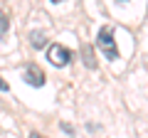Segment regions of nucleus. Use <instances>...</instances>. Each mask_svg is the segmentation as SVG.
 <instances>
[{
	"label": "nucleus",
	"mask_w": 148,
	"mask_h": 138,
	"mask_svg": "<svg viewBox=\"0 0 148 138\" xmlns=\"http://www.w3.org/2000/svg\"><path fill=\"white\" fill-rule=\"evenodd\" d=\"M84 62H86V67L94 69V59H91V49L89 47H84Z\"/></svg>",
	"instance_id": "6"
},
{
	"label": "nucleus",
	"mask_w": 148,
	"mask_h": 138,
	"mask_svg": "<svg viewBox=\"0 0 148 138\" xmlns=\"http://www.w3.org/2000/svg\"><path fill=\"white\" fill-rule=\"evenodd\" d=\"M47 59H49V64H54V67H67V64L72 62V52H69L64 44H49Z\"/></svg>",
	"instance_id": "2"
},
{
	"label": "nucleus",
	"mask_w": 148,
	"mask_h": 138,
	"mask_svg": "<svg viewBox=\"0 0 148 138\" xmlns=\"http://www.w3.org/2000/svg\"><path fill=\"white\" fill-rule=\"evenodd\" d=\"M8 35V15L0 12V37H5Z\"/></svg>",
	"instance_id": "5"
},
{
	"label": "nucleus",
	"mask_w": 148,
	"mask_h": 138,
	"mask_svg": "<svg viewBox=\"0 0 148 138\" xmlns=\"http://www.w3.org/2000/svg\"><path fill=\"white\" fill-rule=\"evenodd\" d=\"M30 138H45V136H40V133H30Z\"/></svg>",
	"instance_id": "8"
},
{
	"label": "nucleus",
	"mask_w": 148,
	"mask_h": 138,
	"mask_svg": "<svg viewBox=\"0 0 148 138\" xmlns=\"http://www.w3.org/2000/svg\"><path fill=\"white\" fill-rule=\"evenodd\" d=\"M25 81L30 86H42L45 84V72L40 67H35V64H27L25 69Z\"/></svg>",
	"instance_id": "3"
},
{
	"label": "nucleus",
	"mask_w": 148,
	"mask_h": 138,
	"mask_svg": "<svg viewBox=\"0 0 148 138\" xmlns=\"http://www.w3.org/2000/svg\"><path fill=\"white\" fill-rule=\"evenodd\" d=\"M45 44H47V37H45L42 32H32V47H45Z\"/></svg>",
	"instance_id": "4"
},
{
	"label": "nucleus",
	"mask_w": 148,
	"mask_h": 138,
	"mask_svg": "<svg viewBox=\"0 0 148 138\" xmlns=\"http://www.w3.org/2000/svg\"><path fill=\"white\" fill-rule=\"evenodd\" d=\"M52 3H59V0H52Z\"/></svg>",
	"instance_id": "9"
},
{
	"label": "nucleus",
	"mask_w": 148,
	"mask_h": 138,
	"mask_svg": "<svg viewBox=\"0 0 148 138\" xmlns=\"http://www.w3.org/2000/svg\"><path fill=\"white\" fill-rule=\"evenodd\" d=\"M8 89H10V86H8V81H5V79H0V91H8Z\"/></svg>",
	"instance_id": "7"
},
{
	"label": "nucleus",
	"mask_w": 148,
	"mask_h": 138,
	"mask_svg": "<svg viewBox=\"0 0 148 138\" xmlns=\"http://www.w3.org/2000/svg\"><path fill=\"white\" fill-rule=\"evenodd\" d=\"M96 44H99V49H101V54H104L106 59H119V47H116V42H114V30L111 27H101L99 30V35H96Z\"/></svg>",
	"instance_id": "1"
}]
</instances>
